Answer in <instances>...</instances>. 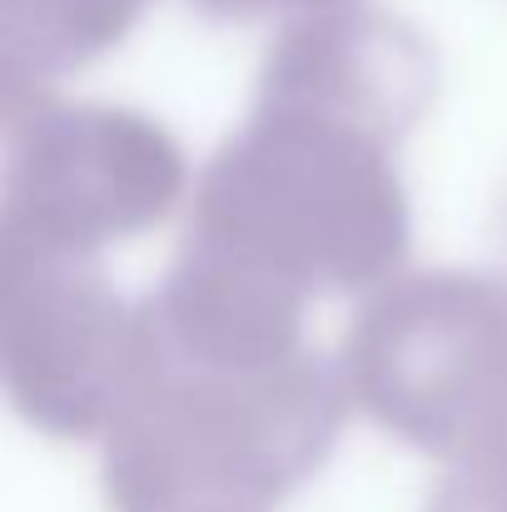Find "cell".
<instances>
[]
</instances>
